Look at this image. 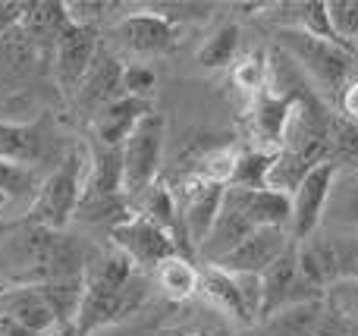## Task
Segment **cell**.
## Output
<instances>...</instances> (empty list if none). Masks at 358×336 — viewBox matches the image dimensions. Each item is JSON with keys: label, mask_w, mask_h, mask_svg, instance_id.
I'll return each instance as SVG.
<instances>
[{"label": "cell", "mask_w": 358, "mask_h": 336, "mask_svg": "<svg viewBox=\"0 0 358 336\" xmlns=\"http://www.w3.org/2000/svg\"><path fill=\"white\" fill-rule=\"evenodd\" d=\"M321 314H324V302H308V305L286 308V312L273 314V318L261 321V324H264L267 336H308Z\"/></svg>", "instance_id": "22"}, {"label": "cell", "mask_w": 358, "mask_h": 336, "mask_svg": "<svg viewBox=\"0 0 358 336\" xmlns=\"http://www.w3.org/2000/svg\"><path fill=\"white\" fill-rule=\"evenodd\" d=\"M29 13V3H19V0H0V38L10 35L13 29H19Z\"/></svg>", "instance_id": "35"}, {"label": "cell", "mask_w": 358, "mask_h": 336, "mask_svg": "<svg viewBox=\"0 0 358 336\" xmlns=\"http://www.w3.org/2000/svg\"><path fill=\"white\" fill-rule=\"evenodd\" d=\"M29 192H35V176H31V170L0 161V195H3L6 201H13Z\"/></svg>", "instance_id": "29"}, {"label": "cell", "mask_w": 358, "mask_h": 336, "mask_svg": "<svg viewBox=\"0 0 358 336\" xmlns=\"http://www.w3.org/2000/svg\"><path fill=\"white\" fill-rule=\"evenodd\" d=\"M299 98H305V94H299ZM299 98L296 94H273V92L258 94V101L252 107V129H255V138L261 142V151H273L277 154V148L283 145L286 126H289L292 107H296Z\"/></svg>", "instance_id": "16"}, {"label": "cell", "mask_w": 358, "mask_h": 336, "mask_svg": "<svg viewBox=\"0 0 358 336\" xmlns=\"http://www.w3.org/2000/svg\"><path fill=\"white\" fill-rule=\"evenodd\" d=\"M113 35L123 48L136 50V54H167L176 44V25L164 19L155 10L129 13L113 25Z\"/></svg>", "instance_id": "11"}, {"label": "cell", "mask_w": 358, "mask_h": 336, "mask_svg": "<svg viewBox=\"0 0 358 336\" xmlns=\"http://www.w3.org/2000/svg\"><path fill=\"white\" fill-rule=\"evenodd\" d=\"M327 19L343 48L358 38V0H327Z\"/></svg>", "instance_id": "28"}, {"label": "cell", "mask_w": 358, "mask_h": 336, "mask_svg": "<svg viewBox=\"0 0 358 336\" xmlns=\"http://www.w3.org/2000/svg\"><path fill=\"white\" fill-rule=\"evenodd\" d=\"M292 245L289 230H280V226H258L239 249H233L223 261L210 264V268H220L227 274H255L261 277L286 249Z\"/></svg>", "instance_id": "9"}, {"label": "cell", "mask_w": 358, "mask_h": 336, "mask_svg": "<svg viewBox=\"0 0 358 336\" xmlns=\"http://www.w3.org/2000/svg\"><path fill=\"white\" fill-rule=\"evenodd\" d=\"M107 10H110V3H82V0H69V3H66L69 22H76V25H92V29H98V19L104 16Z\"/></svg>", "instance_id": "33"}, {"label": "cell", "mask_w": 358, "mask_h": 336, "mask_svg": "<svg viewBox=\"0 0 358 336\" xmlns=\"http://www.w3.org/2000/svg\"><path fill=\"white\" fill-rule=\"evenodd\" d=\"M308 302H324V293L315 289L299 270V251L296 242L261 274V318L267 321L273 314L286 312L296 305H308Z\"/></svg>", "instance_id": "4"}, {"label": "cell", "mask_w": 358, "mask_h": 336, "mask_svg": "<svg viewBox=\"0 0 358 336\" xmlns=\"http://www.w3.org/2000/svg\"><path fill=\"white\" fill-rule=\"evenodd\" d=\"M340 117L355 119V123H358V79L346 88V92H343V98H340Z\"/></svg>", "instance_id": "36"}, {"label": "cell", "mask_w": 358, "mask_h": 336, "mask_svg": "<svg viewBox=\"0 0 358 336\" xmlns=\"http://www.w3.org/2000/svg\"><path fill=\"white\" fill-rule=\"evenodd\" d=\"M223 192H227V186H217V182H208V180H195V176H189V180L182 182V192L176 195V207H179V220H182L185 242H189L192 251L204 242V236H208L210 226H214L217 214H220V205H223Z\"/></svg>", "instance_id": "7"}, {"label": "cell", "mask_w": 358, "mask_h": 336, "mask_svg": "<svg viewBox=\"0 0 358 336\" xmlns=\"http://www.w3.org/2000/svg\"><path fill=\"white\" fill-rule=\"evenodd\" d=\"M308 336H349V318H343L340 312H334V308L324 302V314L317 318L315 330Z\"/></svg>", "instance_id": "34"}, {"label": "cell", "mask_w": 358, "mask_h": 336, "mask_svg": "<svg viewBox=\"0 0 358 336\" xmlns=\"http://www.w3.org/2000/svg\"><path fill=\"white\" fill-rule=\"evenodd\" d=\"M88 145L76 142L73 148L63 154V161L50 170V176L38 186V195L31 201V226L54 233H66L69 220H76L79 201L85 195L88 182Z\"/></svg>", "instance_id": "1"}, {"label": "cell", "mask_w": 358, "mask_h": 336, "mask_svg": "<svg viewBox=\"0 0 358 336\" xmlns=\"http://www.w3.org/2000/svg\"><path fill=\"white\" fill-rule=\"evenodd\" d=\"M227 192L239 201V207L248 214L255 226H280L289 230L292 220V195L277 192V189H239L227 186Z\"/></svg>", "instance_id": "17"}, {"label": "cell", "mask_w": 358, "mask_h": 336, "mask_svg": "<svg viewBox=\"0 0 358 336\" xmlns=\"http://www.w3.org/2000/svg\"><path fill=\"white\" fill-rule=\"evenodd\" d=\"M280 50L289 60H299L302 73H308L315 85L324 88L327 98H336V104H340L343 92L355 82L352 54L336 41H324V38H315L299 29H283L280 31Z\"/></svg>", "instance_id": "2"}, {"label": "cell", "mask_w": 358, "mask_h": 336, "mask_svg": "<svg viewBox=\"0 0 358 336\" xmlns=\"http://www.w3.org/2000/svg\"><path fill=\"white\" fill-rule=\"evenodd\" d=\"M336 249H340V274H343V280L358 283V236H336Z\"/></svg>", "instance_id": "32"}, {"label": "cell", "mask_w": 358, "mask_h": 336, "mask_svg": "<svg viewBox=\"0 0 358 336\" xmlns=\"http://www.w3.org/2000/svg\"><path fill=\"white\" fill-rule=\"evenodd\" d=\"M349 336H358V321H349Z\"/></svg>", "instance_id": "39"}, {"label": "cell", "mask_w": 358, "mask_h": 336, "mask_svg": "<svg viewBox=\"0 0 358 336\" xmlns=\"http://www.w3.org/2000/svg\"><path fill=\"white\" fill-rule=\"evenodd\" d=\"M273 167V151H239V161H236V173L229 186L239 189H267V176Z\"/></svg>", "instance_id": "25"}, {"label": "cell", "mask_w": 358, "mask_h": 336, "mask_svg": "<svg viewBox=\"0 0 358 336\" xmlns=\"http://www.w3.org/2000/svg\"><path fill=\"white\" fill-rule=\"evenodd\" d=\"M330 161L336 167L358 163V123L340 117V113L330 117Z\"/></svg>", "instance_id": "26"}, {"label": "cell", "mask_w": 358, "mask_h": 336, "mask_svg": "<svg viewBox=\"0 0 358 336\" xmlns=\"http://www.w3.org/2000/svg\"><path fill=\"white\" fill-rule=\"evenodd\" d=\"M44 148H48V138L38 123L0 119V161L31 170L44 157Z\"/></svg>", "instance_id": "19"}, {"label": "cell", "mask_w": 358, "mask_h": 336, "mask_svg": "<svg viewBox=\"0 0 358 336\" xmlns=\"http://www.w3.org/2000/svg\"><path fill=\"white\" fill-rule=\"evenodd\" d=\"M48 336H79V330H76V324H66V327H54Z\"/></svg>", "instance_id": "38"}, {"label": "cell", "mask_w": 358, "mask_h": 336, "mask_svg": "<svg viewBox=\"0 0 358 336\" xmlns=\"http://www.w3.org/2000/svg\"><path fill=\"white\" fill-rule=\"evenodd\" d=\"M155 280L164 289V295L182 302V299H192L198 293V286H201V268H195L192 258L173 255L155 270Z\"/></svg>", "instance_id": "21"}, {"label": "cell", "mask_w": 358, "mask_h": 336, "mask_svg": "<svg viewBox=\"0 0 358 336\" xmlns=\"http://www.w3.org/2000/svg\"><path fill=\"white\" fill-rule=\"evenodd\" d=\"M155 88H157V75H155L151 66H145V63H132V66L123 69V94L138 98V101H151Z\"/></svg>", "instance_id": "30"}, {"label": "cell", "mask_w": 358, "mask_h": 336, "mask_svg": "<svg viewBox=\"0 0 358 336\" xmlns=\"http://www.w3.org/2000/svg\"><path fill=\"white\" fill-rule=\"evenodd\" d=\"M299 251V270L315 289L327 293L330 286L343 280L340 274V249H336V236L327 230H317L315 236L296 242Z\"/></svg>", "instance_id": "13"}, {"label": "cell", "mask_w": 358, "mask_h": 336, "mask_svg": "<svg viewBox=\"0 0 358 336\" xmlns=\"http://www.w3.org/2000/svg\"><path fill=\"white\" fill-rule=\"evenodd\" d=\"M164 129H167L164 117L151 110L148 117L136 126V132L126 138V145H123V192H126V198H129V205L157 182L161 154H164Z\"/></svg>", "instance_id": "3"}, {"label": "cell", "mask_w": 358, "mask_h": 336, "mask_svg": "<svg viewBox=\"0 0 358 336\" xmlns=\"http://www.w3.org/2000/svg\"><path fill=\"white\" fill-rule=\"evenodd\" d=\"M88 182L82 198H113L123 192V148H107L94 142L88 145Z\"/></svg>", "instance_id": "18"}, {"label": "cell", "mask_w": 358, "mask_h": 336, "mask_svg": "<svg viewBox=\"0 0 358 336\" xmlns=\"http://www.w3.org/2000/svg\"><path fill=\"white\" fill-rule=\"evenodd\" d=\"M198 293H204L220 312H227L229 318L242 321V324H252L233 274H227V270H220V268H201V286H198Z\"/></svg>", "instance_id": "20"}, {"label": "cell", "mask_w": 358, "mask_h": 336, "mask_svg": "<svg viewBox=\"0 0 358 336\" xmlns=\"http://www.w3.org/2000/svg\"><path fill=\"white\" fill-rule=\"evenodd\" d=\"M0 336H41V333H31V330H25V327L13 324V321L0 318Z\"/></svg>", "instance_id": "37"}, {"label": "cell", "mask_w": 358, "mask_h": 336, "mask_svg": "<svg viewBox=\"0 0 358 336\" xmlns=\"http://www.w3.org/2000/svg\"><path fill=\"white\" fill-rule=\"evenodd\" d=\"M151 110H155L151 101H138V98L123 94V98L113 101L110 107H104V110L92 119V138L107 145V148H123L126 138L136 132V126L142 123Z\"/></svg>", "instance_id": "15"}, {"label": "cell", "mask_w": 358, "mask_h": 336, "mask_svg": "<svg viewBox=\"0 0 358 336\" xmlns=\"http://www.w3.org/2000/svg\"><path fill=\"white\" fill-rule=\"evenodd\" d=\"M6 205V198H3V195H0V207H3Z\"/></svg>", "instance_id": "40"}, {"label": "cell", "mask_w": 358, "mask_h": 336, "mask_svg": "<svg viewBox=\"0 0 358 336\" xmlns=\"http://www.w3.org/2000/svg\"><path fill=\"white\" fill-rule=\"evenodd\" d=\"M66 22H69L66 3L54 0V3H29V13H25L19 29L25 31V38H50V41H57V35L63 31Z\"/></svg>", "instance_id": "23"}, {"label": "cell", "mask_w": 358, "mask_h": 336, "mask_svg": "<svg viewBox=\"0 0 358 336\" xmlns=\"http://www.w3.org/2000/svg\"><path fill=\"white\" fill-rule=\"evenodd\" d=\"M236 286H239V295L245 302V312L252 318V324L261 318V277L255 274H233Z\"/></svg>", "instance_id": "31"}, {"label": "cell", "mask_w": 358, "mask_h": 336, "mask_svg": "<svg viewBox=\"0 0 358 336\" xmlns=\"http://www.w3.org/2000/svg\"><path fill=\"white\" fill-rule=\"evenodd\" d=\"M321 230L336 236H358V163L336 167Z\"/></svg>", "instance_id": "14"}, {"label": "cell", "mask_w": 358, "mask_h": 336, "mask_svg": "<svg viewBox=\"0 0 358 336\" xmlns=\"http://www.w3.org/2000/svg\"><path fill=\"white\" fill-rule=\"evenodd\" d=\"M336 176V163H321L315 167L292 192V220H289V236L292 242L315 236L324 224V211H327V198H330V186Z\"/></svg>", "instance_id": "6"}, {"label": "cell", "mask_w": 358, "mask_h": 336, "mask_svg": "<svg viewBox=\"0 0 358 336\" xmlns=\"http://www.w3.org/2000/svg\"><path fill=\"white\" fill-rule=\"evenodd\" d=\"M110 242H113V249L123 251V255L136 264V270H142V274L145 270H157L167 258L179 255L173 239H170L161 226H155L151 220L138 217V214H132L129 220H123V224L113 226Z\"/></svg>", "instance_id": "5"}, {"label": "cell", "mask_w": 358, "mask_h": 336, "mask_svg": "<svg viewBox=\"0 0 358 336\" xmlns=\"http://www.w3.org/2000/svg\"><path fill=\"white\" fill-rule=\"evenodd\" d=\"M123 63H120L117 54H110L107 48L98 50L94 63L88 66L85 79H82L79 92H76V101H79L82 110L92 113V119L98 117L104 107H110L113 101L123 98Z\"/></svg>", "instance_id": "10"}, {"label": "cell", "mask_w": 358, "mask_h": 336, "mask_svg": "<svg viewBox=\"0 0 358 336\" xmlns=\"http://www.w3.org/2000/svg\"><path fill=\"white\" fill-rule=\"evenodd\" d=\"M0 318L25 327L31 333L48 336L57 327V318L50 312L48 299L35 283H19V286H0Z\"/></svg>", "instance_id": "12"}, {"label": "cell", "mask_w": 358, "mask_h": 336, "mask_svg": "<svg viewBox=\"0 0 358 336\" xmlns=\"http://www.w3.org/2000/svg\"><path fill=\"white\" fill-rule=\"evenodd\" d=\"M267 57L261 54V50H252V54H245L242 60H236L233 66V82L236 88H242L245 94H264L267 88Z\"/></svg>", "instance_id": "27"}, {"label": "cell", "mask_w": 358, "mask_h": 336, "mask_svg": "<svg viewBox=\"0 0 358 336\" xmlns=\"http://www.w3.org/2000/svg\"><path fill=\"white\" fill-rule=\"evenodd\" d=\"M54 48H57V79H60L63 92L76 94L82 79H85L88 66L94 63V57H98V50H101L98 29L66 22L63 31L57 35Z\"/></svg>", "instance_id": "8"}, {"label": "cell", "mask_w": 358, "mask_h": 336, "mask_svg": "<svg viewBox=\"0 0 358 336\" xmlns=\"http://www.w3.org/2000/svg\"><path fill=\"white\" fill-rule=\"evenodd\" d=\"M236 54H239V25H223V29H217L201 44L198 63L204 69H223V66H233Z\"/></svg>", "instance_id": "24"}]
</instances>
